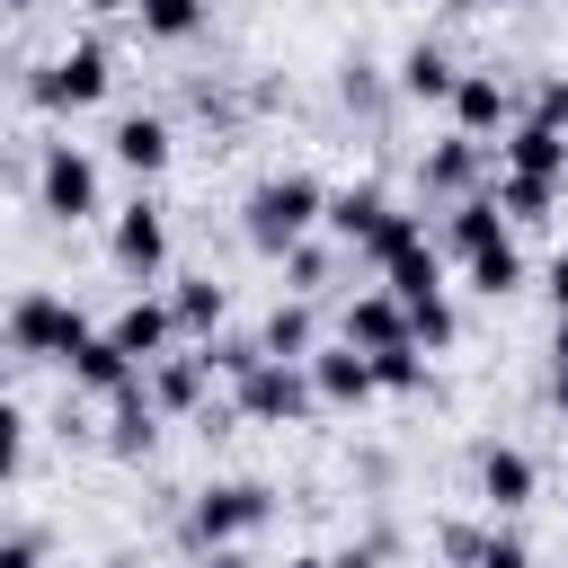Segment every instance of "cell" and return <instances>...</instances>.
<instances>
[{
	"label": "cell",
	"instance_id": "6da1fadb",
	"mask_svg": "<svg viewBox=\"0 0 568 568\" xmlns=\"http://www.w3.org/2000/svg\"><path fill=\"white\" fill-rule=\"evenodd\" d=\"M320 213H328V186H320V178H302V169H284V178H257V186H248L240 231H248V248L293 257V248L311 240V222H320Z\"/></svg>",
	"mask_w": 568,
	"mask_h": 568
},
{
	"label": "cell",
	"instance_id": "7a4b0ae2",
	"mask_svg": "<svg viewBox=\"0 0 568 568\" xmlns=\"http://www.w3.org/2000/svg\"><path fill=\"white\" fill-rule=\"evenodd\" d=\"M311 364H284V355H257L248 373H231V408L240 417H257V426H293V417H311Z\"/></svg>",
	"mask_w": 568,
	"mask_h": 568
},
{
	"label": "cell",
	"instance_id": "3957f363",
	"mask_svg": "<svg viewBox=\"0 0 568 568\" xmlns=\"http://www.w3.org/2000/svg\"><path fill=\"white\" fill-rule=\"evenodd\" d=\"M80 337H89V320H80V302H62V293H18L9 302V346L18 355H44V364H71L80 355Z\"/></svg>",
	"mask_w": 568,
	"mask_h": 568
},
{
	"label": "cell",
	"instance_id": "277c9868",
	"mask_svg": "<svg viewBox=\"0 0 568 568\" xmlns=\"http://www.w3.org/2000/svg\"><path fill=\"white\" fill-rule=\"evenodd\" d=\"M275 515V497L257 488V479H213V488H195V506H186V541H204V550H222V541H240V532H257Z\"/></svg>",
	"mask_w": 568,
	"mask_h": 568
},
{
	"label": "cell",
	"instance_id": "5b68a950",
	"mask_svg": "<svg viewBox=\"0 0 568 568\" xmlns=\"http://www.w3.org/2000/svg\"><path fill=\"white\" fill-rule=\"evenodd\" d=\"M106 80H115V71H106V44L89 36V44L53 53V62L27 80V98H36L44 115H71V106H98V98H106Z\"/></svg>",
	"mask_w": 568,
	"mask_h": 568
},
{
	"label": "cell",
	"instance_id": "8992f818",
	"mask_svg": "<svg viewBox=\"0 0 568 568\" xmlns=\"http://www.w3.org/2000/svg\"><path fill=\"white\" fill-rule=\"evenodd\" d=\"M36 204H44L53 222H89V213H98V160H89L80 142H44V160H36Z\"/></svg>",
	"mask_w": 568,
	"mask_h": 568
},
{
	"label": "cell",
	"instance_id": "52a82bcc",
	"mask_svg": "<svg viewBox=\"0 0 568 568\" xmlns=\"http://www.w3.org/2000/svg\"><path fill=\"white\" fill-rule=\"evenodd\" d=\"M506 124H515V89H506L497 71H462V80H453V133L488 142V133H506Z\"/></svg>",
	"mask_w": 568,
	"mask_h": 568
},
{
	"label": "cell",
	"instance_id": "ba28073f",
	"mask_svg": "<svg viewBox=\"0 0 568 568\" xmlns=\"http://www.w3.org/2000/svg\"><path fill=\"white\" fill-rule=\"evenodd\" d=\"M497 160H506L515 178H550V186H568V133H550V124H532V115H515V124L497 133Z\"/></svg>",
	"mask_w": 568,
	"mask_h": 568
},
{
	"label": "cell",
	"instance_id": "9c48e42d",
	"mask_svg": "<svg viewBox=\"0 0 568 568\" xmlns=\"http://www.w3.org/2000/svg\"><path fill=\"white\" fill-rule=\"evenodd\" d=\"M106 248H115V266H124L133 284H151V275H160V257H169V222H160V204H124Z\"/></svg>",
	"mask_w": 568,
	"mask_h": 568
},
{
	"label": "cell",
	"instance_id": "30bf717a",
	"mask_svg": "<svg viewBox=\"0 0 568 568\" xmlns=\"http://www.w3.org/2000/svg\"><path fill=\"white\" fill-rule=\"evenodd\" d=\"M302 364H311V390H320V399H346V408H355V399L382 390V382H373V355L346 346V337H337V346H311Z\"/></svg>",
	"mask_w": 568,
	"mask_h": 568
},
{
	"label": "cell",
	"instance_id": "8fae6325",
	"mask_svg": "<svg viewBox=\"0 0 568 568\" xmlns=\"http://www.w3.org/2000/svg\"><path fill=\"white\" fill-rule=\"evenodd\" d=\"M106 337H115L133 364H160V346L178 337V311H169V302H151V293H133V302L106 320Z\"/></svg>",
	"mask_w": 568,
	"mask_h": 568
},
{
	"label": "cell",
	"instance_id": "7c38bea8",
	"mask_svg": "<svg viewBox=\"0 0 568 568\" xmlns=\"http://www.w3.org/2000/svg\"><path fill=\"white\" fill-rule=\"evenodd\" d=\"M151 435H160V399H151V382H124L115 390V417H106V453L115 462H142Z\"/></svg>",
	"mask_w": 568,
	"mask_h": 568
},
{
	"label": "cell",
	"instance_id": "4fadbf2b",
	"mask_svg": "<svg viewBox=\"0 0 568 568\" xmlns=\"http://www.w3.org/2000/svg\"><path fill=\"white\" fill-rule=\"evenodd\" d=\"M399 337H408V302H399V293H355V302H346V346L382 355V346H399Z\"/></svg>",
	"mask_w": 568,
	"mask_h": 568
},
{
	"label": "cell",
	"instance_id": "5bb4252c",
	"mask_svg": "<svg viewBox=\"0 0 568 568\" xmlns=\"http://www.w3.org/2000/svg\"><path fill=\"white\" fill-rule=\"evenodd\" d=\"M479 497H488L497 515L532 506V453H524V444H488V453H479Z\"/></svg>",
	"mask_w": 568,
	"mask_h": 568
},
{
	"label": "cell",
	"instance_id": "9a60e30c",
	"mask_svg": "<svg viewBox=\"0 0 568 568\" xmlns=\"http://www.w3.org/2000/svg\"><path fill=\"white\" fill-rule=\"evenodd\" d=\"M417 178H426V195H479V142L470 133H453V142H435L426 160H417Z\"/></svg>",
	"mask_w": 568,
	"mask_h": 568
},
{
	"label": "cell",
	"instance_id": "2e32d148",
	"mask_svg": "<svg viewBox=\"0 0 568 568\" xmlns=\"http://www.w3.org/2000/svg\"><path fill=\"white\" fill-rule=\"evenodd\" d=\"M71 382H80V390H106V399H115L124 382H142V364H133V355H124V346H115L106 328H89V337H80V355H71Z\"/></svg>",
	"mask_w": 568,
	"mask_h": 568
},
{
	"label": "cell",
	"instance_id": "e0dca14e",
	"mask_svg": "<svg viewBox=\"0 0 568 568\" xmlns=\"http://www.w3.org/2000/svg\"><path fill=\"white\" fill-rule=\"evenodd\" d=\"M106 142H115V160H124V169H142V178H151V169H169V151H178V142H169V115H142V106H133V115H115V133H106Z\"/></svg>",
	"mask_w": 568,
	"mask_h": 568
},
{
	"label": "cell",
	"instance_id": "ac0fdd59",
	"mask_svg": "<svg viewBox=\"0 0 568 568\" xmlns=\"http://www.w3.org/2000/svg\"><path fill=\"white\" fill-rule=\"evenodd\" d=\"M382 213H390V195H382V186H337V195H328V213H320V231H328V240H346V248H364Z\"/></svg>",
	"mask_w": 568,
	"mask_h": 568
},
{
	"label": "cell",
	"instance_id": "d6986e66",
	"mask_svg": "<svg viewBox=\"0 0 568 568\" xmlns=\"http://www.w3.org/2000/svg\"><path fill=\"white\" fill-rule=\"evenodd\" d=\"M453 80H462V71H453L444 44H408V53H399V98H426V106L444 98V106H453Z\"/></svg>",
	"mask_w": 568,
	"mask_h": 568
},
{
	"label": "cell",
	"instance_id": "ffe728a7",
	"mask_svg": "<svg viewBox=\"0 0 568 568\" xmlns=\"http://www.w3.org/2000/svg\"><path fill=\"white\" fill-rule=\"evenodd\" d=\"M311 337H320V320H311V302H302V293H293V302H275V311H266V328H257V346H266V355H284V364H302V355H311Z\"/></svg>",
	"mask_w": 568,
	"mask_h": 568
},
{
	"label": "cell",
	"instance_id": "44dd1931",
	"mask_svg": "<svg viewBox=\"0 0 568 568\" xmlns=\"http://www.w3.org/2000/svg\"><path fill=\"white\" fill-rule=\"evenodd\" d=\"M204 382H213L204 355H160V364H151V399H160V408H195Z\"/></svg>",
	"mask_w": 568,
	"mask_h": 568
},
{
	"label": "cell",
	"instance_id": "7402d4cb",
	"mask_svg": "<svg viewBox=\"0 0 568 568\" xmlns=\"http://www.w3.org/2000/svg\"><path fill=\"white\" fill-rule=\"evenodd\" d=\"M497 240H506L497 195H488V186H479V195H462V204H453V248H462V257H479V248H497Z\"/></svg>",
	"mask_w": 568,
	"mask_h": 568
},
{
	"label": "cell",
	"instance_id": "603a6c76",
	"mask_svg": "<svg viewBox=\"0 0 568 568\" xmlns=\"http://www.w3.org/2000/svg\"><path fill=\"white\" fill-rule=\"evenodd\" d=\"M382 293H399L408 311H417V302H435V293H444V266H435V248H408V257H390V266H382Z\"/></svg>",
	"mask_w": 568,
	"mask_h": 568
},
{
	"label": "cell",
	"instance_id": "cb8c5ba5",
	"mask_svg": "<svg viewBox=\"0 0 568 568\" xmlns=\"http://www.w3.org/2000/svg\"><path fill=\"white\" fill-rule=\"evenodd\" d=\"M408 248H426V222L390 204V213L373 222V240H364V257H373V266H390V257H408Z\"/></svg>",
	"mask_w": 568,
	"mask_h": 568
},
{
	"label": "cell",
	"instance_id": "d4e9b609",
	"mask_svg": "<svg viewBox=\"0 0 568 568\" xmlns=\"http://www.w3.org/2000/svg\"><path fill=\"white\" fill-rule=\"evenodd\" d=\"M470 284H479L488 302H506V293H524V257H515V240H497V248H479V257H470Z\"/></svg>",
	"mask_w": 568,
	"mask_h": 568
},
{
	"label": "cell",
	"instance_id": "484cf974",
	"mask_svg": "<svg viewBox=\"0 0 568 568\" xmlns=\"http://www.w3.org/2000/svg\"><path fill=\"white\" fill-rule=\"evenodd\" d=\"M488 195H497V204H506L515 222H541V213L559 204V186H550V178H515V169H506V178H497Z\"/></svg>",
	"mask_w": 568,
	"mask_h": 568
},
{
	"label": "cell",
	"instance_id": "4316f807",
	"mask_svg": "<svg viewBox=\"0 0 568 568\" xmlns=\"http://www.w3.org/2000/svg\"><path fill=\"white\" fill-rule=\"evenodd\" d=\"M373 382H382V390H426V346H417V337L382 346V355H373Z\"/></svg>",
	"mask_w": 568,
	"mask_h": 568
},
{
	"label": "cell",
	"instance_id": "83f0119b",
	"mask_svg": "<svg viewBox=\"0 0 568 568\" xmlns=\"http://www.w3.org/2000/svg\"><path fill=\"white\" fill-rule=\"evenodd\" d=\"M133 9H142V36H160V44L204 27V0H133Z\"/></svg>",
	"mask_w": 568,
	"mask_h": 568
},
{
	"label": "cell",
	"instance_id": "f1b7e54d",
	"mask_svg": "<svg viewBox=\"0 0 568 568\" xmlns=\"http://www.w3.org/2000/svg\"><path fill=\"white\" fill-rule=\"evenodd\" d=\"M169 311H178V328H213V320H222V284H213V275H186V284L169 293Z\"/></svg>",
	"mask_w": 568,
	"mask_h": 568
},
{
	"label": "cell",
	"instance_id": "f546056e",
	"mask_svg": "<svg viewBox=\"0 0 568 568\" xmlns=\"http://www.w3.org/2000/svg\"><path fill=\"white\" fill-rule=\"evenodd\" d=\"M524 115H532V124H550V133H568V71H541Z\"/></svg>",
	"mask_w": 568,
	"mask_h": 568
},
{
	"label": "cell",
	"instance_id": "4dcf8cb0",
	"mask_svg": "<svg viewBox=\"0 0 568 568\" xmlns=\"http://www.w3.org/2000/svg\"><path fill=\"white\" fill-rule=\"evenodd\" d=\"M337 98H346L355 115H382V80H373V62H346V71H337Z\"/></svg>",
	"mask_w": 568,
	"mask_h": 568
},
{
	"label": "cell",
	"instance_id": "1f68e13d",
	"mask_svg": "<svg viewBox=\"0 0 568 568\" xmlns=\"http://www.w3.org/2000/svg\"><path fill=\"white\" fill-rule=\"evenodd\" d=\"M408 337H417V346H453V302H444V293L417 302V311H408Z\"/></svg>",
	"mask_w": 568,
	"mask_h": 568
},
{
	"label": "cell",
	"instance_id": "d6a6232c",
	"mask_svg": "<svg viewBox=\"0 0 568 568\" xmlns=\"http://www.w3.org/2000/svg\"><path fill=\"white\" fill-rule=\"evenodd\" d=\"M18 462H27V417L18 399H0V479H18Z\"/></svg>",
	"mask_w": 568,
	"mask_h": 568
},
{
	"label": "cell",
	"instance_id": "836d02e7",
	"mask_svg": "<svg viewBox=\"0 0 568 568\" xmlns=\"http://www.w3.org/2000/svg\"><path fill=\"white\" fill-rule=\"evenodd\" d=\"M479 568H532L524 532H488V541H479Z\"/></svg>",
	"mask_w": 568,
	"mask_h": 568
},
{
	"label": "cell",
	"instance_id": "e575fe53",
	"mask_svg": "<svg viewBox=\"0 0 568 568\" xmlns=\"http://www.w3.org/2000/svg\"><path fill=\"white\" fill-rule=\"evenodd\" d=\"M284 275H293L302 293H311V284H328V248H311V240H302V248L284 257Z\"/></svg>",
	"mask_w": 568,
	"mask_h": 568
},
{
	"label": "cell",
	"instance_id": "d590c367",
	"mask_svg": "<svg viewBox=\"0 0 568 568\" xmlns=\"http://www.w3.org/2000/svg\"><path fill=\"white\" fill-rule=\"evenodd\" d=\"M479 541H488V532H470V524H444V559H462V568H479Z\"/></svg>",
	"mask_w": 568,
	"mask_h": 568
},
{
	"label": "cell",
	"instance_id": "8d00e7d4",
	"mask_svg": "<svg viewBox=\"0 0 568 568\" xmlns=\"http://www.w3.org/2000/svg\"><path fill=\"white\" fill-rule=\"evenodd\" d=\"M0 568H44V541H36V532H9V541H0Z\"/></svg>",
	"mask_w": 568,
	"mask_h": 568
},
{
	"label": "cell",
	"instance_id": "74e56055",
	"mask_svg": "<svg viewBox=\"0 0 568 568\" xmlns=\"http://www.w3.org/2000/svg\"><path fill=\"white\" fill-rule=\"evenodd\" d=\"M541 284H550V311H559V320H568V248H559V257H550V275H541Z\"/></svg>",
	"mask_w": 568,
	"mask_h": 568
},
{
	"label": "cell",
	"instance_id": "f35d334b",
	"mask_svg": "<svg viewBox=\"0 0 568 568\" xmlns=\"http://www.w3.org/2000/svg\"><path fill=\"white\" fill-rule=\"evenodd\" d=\"M204 568H257V559H248V550H231V541H222V550H204Z\"/></svg>",
	"mask_w": 568,
	"mask_h": 568
},
{
	"label": "cell",
	"instance_id": "ab89813d",
	"mask_svg": "<svg viewBox=\"0 0 568 568\" xmlns=\"http://www.w3.org/2000/svg\"><path fill=\"white\" fill-rule=\"evenodd\" d=\"M550 408L568 417V364H550Z\"/></svg>",
	"mask_w": 568,
	"mask_h": 568
},
{
	"label": "cell",
	"instance_id": "60d3db41",
	"mask_svg": "<svg viewBox=\"0 0 568 568\" xmlns=\"http://www.w3.org/2000/svg\"><path fill=\"white\" fill-rule=\"evenodd\" d=\"M550 364H568V320H559V328H550Z\"/></svg>",
	"mask_w": 568,
	"mask_h": 568
},
{
	"label": "cell",
	"instance_id": "b9f144b4",
	"mask_svg": "<svg viewBox=\"0 0 568 568\" xmlns=\"http://www.w3.org/2000/svg\"><path fill=\"white\" fill-rule=\"evenodd\" d=\"M89 9H133V0H89Z\"/></svg>",
	"mask_w": 568,
	"mask_h": 568
},
{
	"label": "cell",
	"instance_id": "7bdbcfd3",
	"mask_svg": "<svg viewBox=\"0 0 568 568\" xmlns=\"http://www.w3.org/2000/svg\"><path fill=\"white\" fill-rule=\"evenodd\" d=\"M284 568H328V559H284Z\"/></svg>",
	"mask_w": 568,
	"mask_h": 568
},
{
	"label": "cell",
	"instance_id": "ee69618b",
	"mask_svg": "<svg viewBox=\"0 0 568 568\" xmlns=\"http://www.w3.org/2000/svg\"><path fill=\"white\" fill-rule=\"evenodd\" d=\"M453 9H488V0H453ZM497 9H506V0H497Z\"/></svg>",
	"mask_w": 568,
	"mask_h": 568
},
{
	"label": "cell",
	"instance_id": "f6af8a7d",
	"mask_svg": "<svg viewBox=\"0 0 568 568\" xmlns=\"http://www.w3.org/2000/svg\"><path fill=\"white\" fill-rule=\"evenodd\" d=\"M0 9H36V0H0Z\"/></svg>",
	"mask_w": 568,
	"mask_h": 568
}]
</instances>
